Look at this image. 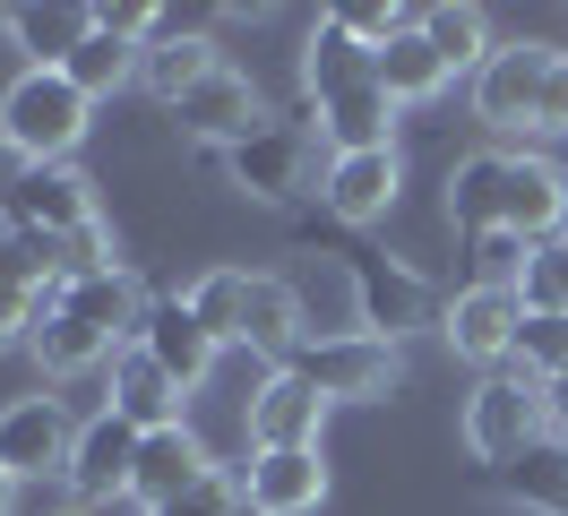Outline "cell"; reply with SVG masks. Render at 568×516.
Wrapping results in <instances>:
<instances>
[{
	"instance_id": "obj_1",
	"label": "cell",
	"mask_w": 568,
	"mask_h": 516,
	"mask_svg": "<svg viewBox=\"0 0 568 516\" xmlns=\"http://www.w3.org/2000/svg\"><path fill=\"white\" fill-rule=\"evenodd\" d=\"M9 233H36V241H52L61 259H70V275H87V267H112V241H104V224H95V181L78 164H27L18 181H9Z\"/></svg>"
},
{
	"instance_id": "obj_2",
	"label": "cell",
	"mask_w": 568,
	"mask_h": 516,
	"mask_svg": "<svg viewBox=\"0 0 568 516\" xmlns=\"http://www.w3.org/2000/svg\"><path fill=\"white\" fill-rule=\"evenodd\" d=\"M87 121H95V103L70 87V69H18L0 95V146L18 164H70Z\"/></svg>"
},
{
	"instance_id": "obj_3",
	"label": "cell",
	"mask_w": 568,
	"mask_h": 516,
	"mask_svg": "<svg viewBox=\"0 0 568 516\" xmlns=\"http://www.w3.org/2000/svg\"><path fill=\"white\" fill-rule=\"evenodd\" d=\"M284 371H302L327 405H379V396L405 387V344H379L362 327H345V336H311Z\"/></svg>"
},
{
	"instance_id": "obj_4",
	"label": "cell",
	"mask_w": 568,
	"mask_h": 516,
	"mask_svg": "<svg viewBox=\"0 0 568 516\" xmlns=\"http://www.w3.org/2000/svg\"><path fill=\"white\" fill-rule=\"evenodd\" d=\"M534 439H551L542 431V387H534L526 371H491L474 396H465V447L483 456V465H517Z\"/></svg>"
},
{
	"instance_id": "obj_5",
	"label": "cell",
	"mask_w": 568,
	"mask_h": 516,
	"mask_svg": "<svg viewBox=\"0 0 568 516\" xmlns=\"http://www.w3.org/2000/svg\"><path fill=\"white\" fill-rule=\"evenodd\" d=\"M345 284H354V327L379 336V344H405L414 327L439 318V293H430L405 259H388V250H362L354 267H345Z\"/></svg>"
},
{
	"instance_id": "obj_6",
	"label": "cell",
	"mask_w": 568,
	"mask_h": 516,
	"mask_svg": "<svg viewBox=\"0 0 568 516\" xmlns=\"http://www.w3.org/2000/svg\"><path fill=\"white\" fill-rule=\"evenodd\" d=\"M224 172L258 206H293L311 190V172H320V138L302 130V121H258L242 146H224Z\"/></svg>"
},
{
	"instance_id": "obj_7",
	"label": "cell",
	"mask_w": 568,
	"mask_h": 516,
	"mask_svg": "<svg viewBox=\"0 0 568 516\" xmlns=\"http://www.w3.org/2000/svg\"><path fill=\"white\" fill-rule=\"evenodd\" d=\"M551 52H560V43H491V61L465 78V87H474V121H483V130H499V138L534 130V103H542Z\"/></svg>"
},
{
	"instance_id": "obj_8",
	"label": "cell",
	"mask_w": 568,
	"mask_h": 516,
	"mask_svg": "<svg viewBox=\"0 0 568 516\" xmlns=\"http://www.w3.org/2000/svg\"><path fill=\"white\" fill-rule=\"evenodd\" d=\"M517 327H526V302L508 293V284H465L457 302L439 310V336L457 362L474 371H499V362H517Z\"/></svg>"
},
{
	"instance_id": "obj_9",
	"label": "cell",
	"mask_w": 568,
	"mask_h": 516,
	"mask_svg": "<svg viewBox=\"0 0 568 516\" xmlns=\"http://www.w3.org/2000/svg\"><path fill=\"white\" fill-rule=\"evenodd\" d=\"M70 447H78V422L61 413V396H9L0 405V474L36 482V474H70Z\"/></svg>"
},
{
	"instance_id": "obj_10",
	"label": "cell",
	"mask_w": 568,
	"mask_h": 516,
	"mask_svg": "<svg viewBox=\"0 0 568 516\" xmlns=\"http://www.w3.org/2000/svg\"><path fill=\"white\" fill-rule=\"evenodd\" d=\"M405 190V155L396 146H362V155H327L320 172V206L336 224H379Z\"/></svg>"
},
{
	"instance_id": "obj_11",
	"label": "cell",
	"mask_w": 568,
	"mask_h": 516,
	"mask_svg": "<svg viewBox=\"0 0 568 516\" xmlns=\"http://www.w3.org/2000/svg\"><path fill=\"white\" fill-rule=\"evenodd\" d=\"M139 439L146 431H130L121 413H95V422H78V447H70V490H78V508H95V499H121L130 490V474H139Z\"/></svg>"
},
{
	"instance_id": "obj_12",
	"label": "cell",
	"mask_w": 568,
	"mask_h": 516,
	"mask_svg": "<svg viewBox=\"0 0 568 516\" xmlns=\"http://www.w3.org/2000/svg\"><path fill=\"white\" fill-rule=\"evenodd\" d=\"M250 447H320V422H327V396L311 387L302 371H267L250 387Z\"/></svg>"
},
{
	"instance_id": "obj_13",
	"label": "cell",
	"mask_w": 568,
	"mask_h": 516,
	"mask_svg": "<svg viewBox=\"0 0 568 516\" xmlns=\"http://www.w3.org/2000/svg\"><path fill=\"white\" fill-rule=\"evenodd\" d=\"M139 353L155 362V371L173 378L181 396L199 387V378L215 371V336L199 327V310L181 302V293H164V302H146V318H139Z\"/></svg>"
},
{
	"instance_id": "obj_14",
	"label": "cell",
	"mask_w": 568,
	"mask_h": 516,
	"mask_svg": "<svg viewBox=\"0 0 568 516\" xmlns=\"http://www.w3.org/2000/svg\"><path fill=\"white\" fill-rule=\"evenodd\" d=\"M242 499H250V508H267V516H311V508L327 499L320 447H250Z\"/></svg>"
},
{
	"instance_id": "obj_15",
	"label": "cell",
	"mask_w": 568,
	"mask_h": 516,
	"mask_svg": "<svg viewBox=\"0 0 568 516\" xmlns=\"http://www.w3.org/2000/svg\"><path fill=\"white\" fill-rule=\"evenodd\" d=\"M207 474H215L207 439H199L190 422H164V431H146V439H139V474H130V490H139L146 508H173V499H190Z\"/></svg>"
},
{
	"instance_id": "obj_16",
	"label": "cell",
	"mask_w": 568,
	"mask_h": 516,
	"mask_svg": "<svg viewBox=\"0 0 568 516\" xmlns=\"http://www.w3.org/2000/svg\"><path fill=\"white\" fill-rule=\"evenodd\" d=\"M173 121H181L190 138H207V146H242V138L267 121V103H258V87H250L242 69L224 61L207 87H190V95L173 103Z\"/></svg>"
},
{
	"instance_id": "obj_17",
	"label": "cell",
	"mask_w": 568,
	"mask_h": 516,
	"mask_svg": "<svg viewBox=\"0 0 568 516\" xmlns=\"http://www.w3.org/2000/svg\"><path fill=\"white\" fill-rule=\"evenodd\" d=\"M215 69H224L215 34H199V27H173L164 43H146V52H139V87H146L155 103H164V112H173V103L190 95V87H207Z\"/></svg>"
},
{
	"instance_id": "obj_18",
	"label": "cell",
	"mask_w": 568,
	"mask_h": 516,
	"mask_svg": "<svg viewBox=\"0 0 568 516\" xmlns=\"http://www.w3.org/2000/svg\"><path fill=\"white\" fill-rule=\"evenodd\" d=\"M499 215H508V155H499V146L457 155V164H448V224H457L465 241H483V233H499Z\"/></svg>"
},
{
	"instance_id": "obj_19",
	"label": "cell",
	"mask_w": 568,
	"mask_h": 516,
	"mask_svg": "<svg viewBox=\"0 0 568 516\" xmlns=\"http://www.w3.org/2000/svg\"><path fill=\"white\" fill-rule=\"evenodd\" d=\"M61 310H78L87 327H104L112 344H121V336L139 344L146 293H139V275H130V267H87V275H70V284H61Z\"/></svg>"
},
{
	"instance_id": "obj_20",
	"label": "cell",
	"mask_w": 568,
	"mask_h": 516,
	"mask_svg": "<svg viewBox=\"0 0 568 516\" xmlns=\"http://www.w3.org/2000/svg\"><path fill=\"white\" fill-rule=\"evenodd\" d=\"M242 344L250 353H267V362H293L302 344H311V327H302V293L284 284V275H250V310H242Z\"/></svg>"
},
{
	"instance_id": "obj_21",
	"label": "cell",
	"mask_w": 568,
	"mask_h": 516,
	"mask_svg": "<svg viewBox=\"0 0 568 516\" xmlns=\"http://www.w3.org/2000/svg\"><path fill=\"white\" fill-rule=\"evenodd\" d=\"M112 413H121L130 431H164V422H181V387L146 362L139 344L112 353Z\"/></svg>"
},
{
	"instance_id": "obj_22",
	"label": "cell",
	"mask_w": 568,
	"mask_h": 516,
	"mask_svg": "<svg viewBox=\"0 0 568 516\" xmlns=\"http://www.w3.org/2000/svg\"><path fill=\"white\" fill-rule=\"evenodd\" d=\"M320 112V138L336 146V155H362V146H388V121H396V103L379 78H362V87H345V95H327L311 103Z\"/></svg>"
},
{
	"instance_id": "obj_23",
	"label": "cell",
	"mask_w": 568,
	"mask_h": 516,
	"mask_svg": "<svg viewBox=\"0 0 568 516\" xmlns=\"http://www.w3.org/2000/svg\"><path fill=\"white\" fill-rule=\"evenodd\" d=\"M87 34H95V9H9V43L27 52V69H70Z\"/></svg>"
},
{
	"instance_id": "obj_24",
	"label": "cell",
	"mask_w": 568,
	"mask_h": 516,
	"mask_svg": "<svg viewBox=\"0 0 568 516\" xmlns=\"http://www.w3.org/2000/svg\"><path fill=\"white\" fill-rule=\"evenodd\" d=\"M371 78L388 87V103H430V95H448V61L430 52V34H423V18L396 34L388 52L371 61Z\"/></svg>"
},
{
	"instance_id": "obj_25",
	"label": "cell",
	"mask_w": 568,
	"mask_h": 516,
	"mask_svg": "<svg viewBox=\"0 0 568 516\" xmlns=\"http://www.w3.org/2000/svg\"><path fill=\"white\" fill-rule=\"evenodd\" d=\"M27 353L43 362V378H78V371H95V362H112L121 344H112L104 327H87L78 310H52L36 336H27Z\"/></svg>"
},
{
	"instance_id": "obj_26",
	"label": "cell",
	"mask_w": 568,
	"mask_h": 516,
	"mask_svg": "<svg viewBox=\"0 0 568 516\" xmlns=\"http://www.w3.org/2000/svg\"><path fill=\"white\" fill-rule=\"evenodd\" d=\"M499 490L534 516H568V439H534L517 465H499Z\"/></svg>"
},
{
	"instance_id": "obj_27",
	"label": "cell",
	"mask_w": 568,
	"mask_h": 516,
	"mask_svg": "<svg viewBox=\"0 0 568 516\" xmlns=\"http://www.w3.org/2000/svg\"><path fill=\"white\" fill-rule=\"evenodd\" d=\"M371 61H379V52H362V43L336 27V18H320L311 52H302V95H311V103L345 95V87H362V78H371Z\"/></svg>"
},
{
	"instance_id": "obj_28",
	"label": "cell",
	"mask_w": 568,
	"mask_h": 516,
	"mask_svg": "<svg viewBox=\"0 0 568 516\" xmlns=\"http://www.w3.org/2000/svg\"><path fill=\"white\" fill-rule=\"evenodd\" d=\"M423 34H430V52L448 61V78H474V69L491 61V27H483V9H465V0H439V9H423Z\"/></svg>"
},
{
	"instance_id": "obj_29",
	"label": "cell",
	"mask_w": 568,
	"mask_h": 516,
	"mask_svg": "<svg viewBox=\"0 0 568 516\" xmlns=\"http://www.w3.org/2000/svg\"><path fill=\"white\" fill-rule=\"evenodd\" d=\"M181 302L199 310V327H207L215 344H242V310H250V267H207Z\"/></svg>"
},
{
	"instance_id": "obj_30",
	"label": "cell",
	"mask_w": 568,
	"mask_h": 516,
	"mask_svg": "<svg viewBox=\"0 0 568 516\" xmlns=\"http://www.w3.org/2000/svg\"><path fill=\"white\" fill-rule=\"evenodd\" d=\"M130 78H139V43H121V34H87V43H78V61H70V87L87 103H104L112 87H130Z\"/></svg>"
},
{
	"instance_id": "obj_31",
	"label": "cell",
	"mask_w": 568,
	"mask_h": 516,
	"mask_svg": "<svg viewBox=\"0 0 568 516\" xmlns=\"http://www.w3.org/2000/svg\"><path fill=\"white\" fill-rule=\"evenodd\" d=\"M327 18H336V27L354 34L362 52H388L396 34H405V27H414V18H423V9H396V0H336Z\"/></svg>"
},
{
	"instance_id": "obj_32",
	"label": "cell",
	"mask_w": 568,
	"mask_h": 516,
	"mask_svg": "<svg viewBox=\"0 0 568 516\" xmlns=\"http://www.w3.org/2000/svg\"><path fill=\"white\" fill-rule=\"evenodd\" d=\"M517 362H526V378H560L568 371V318H534L517 327Z\"/></svg>"
},
{
	"instance_id": "obj_33",
	"label": "cell",
	"mask_w": 568,
	"mask_h": 516,
	"mask_svg": "<svg viewBox=\"0 0 568 516\" xmlns=\"http://www.w3.org/2000/svg\"><path fill=\"white\" fill-rule=\"evenodd\" d=\"M526 250H534V241H517V233H483V241H474V259H483L474 284H508V293H517V284H526Z\"/></svg>"
},
{
	"instance_id": "obj_34",
	"label": "cell",
	"mask_w": 568,
	"mask_h": 516,
	"mask_svg": "<svg viewBox=\"0 0 568 516\" xmlns=\"http://www.w3.org/2000/svg\"><path fill=\"white\" fill-rule=\"evenodd\" d=\"M534 138H568V52H551L542 103H534Z\"/></svg>"
},
{
	"instance_id": "obj_35",
	"label": "cell",
	"mask_w": 568,
	"mask_h": 516,
	"mask_svg": "<svg viewBox=\"0 0 568 516\" xmlns=\"http://www.w3.org/2000/svg\"><path fill=\"white\" fill-rule=\"evenodd\" d=\"M534 387H542V431H551V439H568V371H560V378H534Z\"/></svg>"
},
{
	"instance_id": "obj_36",
	"label": "cell",
	"mask_w": 568,
	"mask_h": 516,
	"mask_svg": "<svg viewBox=\"0 0 568 516\" xmlns=\"http://www.w3.org/2000/svg\"><path fill=\"white\" fill-rule=\"evenodd\" d=\"M78 516H155V508H146L139 490H121V499H95V508H78Z\"/></svg>"
},
{
	"instance_id": "obj_37",
	"label": "cell",
	"mask_w": 568,
	"mask_h": 516,
	"mask_svg": "<svg viewBox=\"0 0 568 516\" xmlns=\"http://www.w3.org/2000/svg\"><path fill=\"white\" fill-rule=\"evenodd\" d=\"M18 508V474H0V516Z\"/></svg>"
},
{
	"instance_id": "obj_38",
	"label": "cell",
	"mask_w": 568,
	"mask_h": 516,
	"mask_svg": "<svg viewBox=\"0 0 568 516\" xmlns=\"http://www.w3.org/2000/svg\"><path fill=\"white\" fill-rule=\"evenodd\" d=\"M233 516H267V508H250V499H233Z\"/></svg>"
},
{
	"instance_id": "obj_39",
	"label": "cell",
	"mask_w": 568,
	"mask_h": 516,
	"mask_svg": "<svg viewBox=\"0 0 568 516\" xmlns=\"http://www.w3.org/2000/svg\"><path fill=\"white\" fill-rule=\"evenodd\" d=\"M0 241H9V206H0Z\"/></svg>"
},
{
	"instance_id": "obj_40",
	"label": "cell",
	"mask_w": 568,
	"mask_h": 516,
	"mask_svg": "<svg viewBox=\"0 0 568 516\" xmlns=\"http://www.w3.org/2000/svg\"><path fill=\"white\" fill-rule=\"evenodd\" d=\"M560 250H568V224H560Z\"/></svg>"
},
{
	"instance_id": "obj_41",
	"label": "cell",
	"mask_w": 568,
	"mask_h": 516,
	"mask_svg": "<svg viewBox=\"0 0 568 516\" xmlns=\"http://www.w3.org/2000/svg\"><path fill=\"white\" fill-rule=\"evenodd\" d=\"M70 516H78V508H70Z\"/></svg>"
}]
</instances>
